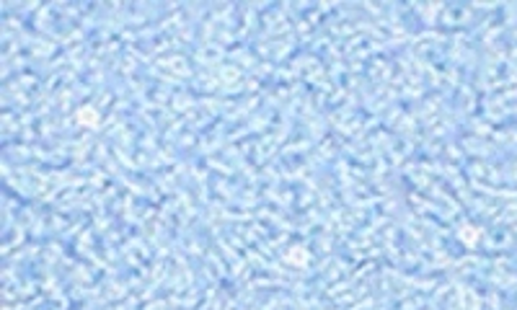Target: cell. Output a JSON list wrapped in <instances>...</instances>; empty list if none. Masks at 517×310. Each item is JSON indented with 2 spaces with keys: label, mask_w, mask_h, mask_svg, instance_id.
Instances as JSON below:
<instances>
[{
  "label": "cell",
  "mask_w": 517,
  "mask_h": 310,
  "mask_svg": "<svg viewBox=\"0 0 517 310\" xmlns=\"http://www.w3.org/2000/svg\"><path fill=\"white\" fill-rule=\"evenodd\" d=\"M78 119H80V122H86V127H96V112H93V109H80Z\"/></svg>",
  "instance_id": "cell-1"
},
{
  "label": "cell",
  "mask_w": 517,
  "mask_h": 310,
  "mask_svg": "<svg viewBox=\"0 0 517 310\" xmlns=\"http://www.w3.org/2000/svg\"><path fill=\"white\" fill-rule=\"evenodd\" d=\"M460 238L463 241H476V238H479V230H463Z\"/></svg>",
  "instance_id": "cell-2"
}]
</instances>
